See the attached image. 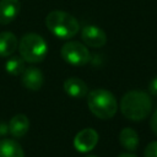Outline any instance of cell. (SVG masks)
<instances>
[{"mask_svg":"<svg viewBox=\"0 0 157 157\" xmlns=\"http://www.w3.org/2000/svg\"><path fill=\"white\" fill-rule=\"evenodd\" d=\"M119 108L126 119L141 121L150 115L152 110V101L148 93L140 90H132L121 97Z\"/></svg>","mask_w":157,"mask_h":157,"instance_id":"obj_1","label":"cell"},{"mask_svg":"<svg viewBox=\"0 0 157 157\" xmlns=\"http://www.w3.org/2000/svg\"><path fill=\"white\" fill-rule=\"evenodd\" d=\"M98 139H99V136L94 129H92V128L82 129L74 137V147L78 152H82V153L90 152L96 147Z\"/></svg>","mask_w":157,"mask_h":157,"instance_id":"obj_6","label":"cell"},{"mask_svg":"<svg viewBox=\"0 0 157 157\" xmlns=\"http://www.w3.org/2000/svg\"><path fill=\"white\" fill-rule=\"evenodd\" d=\"M29 130V120L27 118V115L18 113L16 115H13L10 121H9V132L11 134V136H13L15 139H21L23 137Z\"/></svg>","mask_w":157,"mask_h":157,"instance_id":"obj_11","label":"cell"},{"mask_svg":"<svg viewBox=\"0 0 157 157\" xmlns=\"http://www.w3.org/2000/svg\"><path fill=\"white\" fill-rule=\"evenodd\" d=\"M148 94L157 96V76H155L148 85Z\"/></svg>","mask_w":157,"mask_h":157,"instance_id":"obj_17","label":"cell"},{"mask_svg":"<svg viewBox=\"0 0 157 157\" xmlns=\"http://www.w3.org/2000/svg\"><path fill=\"white\" fill-rule=\"evenodd\" d=\"M21 83L23 87L31 91H38L44 83L43 72L34 66L26 67L21 74Z\"/></svg>","mask_w":157,"mask_h":157,"instance_id":"obj_8","label":"cell"},{"mask_svg":"<svg viewBox=\"0 0 157 157\" xmlns=\"http://www.w3.org/2000/svg\"><path fill=\"white\" fill-rule=\"evenodd\" d=\"M9 132V125H6L5 123L0 121V136H4Z\"/></svg>","mask_w":157,"mask_h":157,"instance_id":"obj_19","label":"cell"},{"mask_svg":"<svg viewBox=\"0 0 157 157\" xmlns=\"http://www.w3.org/2000/svg\"><path fill=\"white\" fill-rule=\"evenodd\" d=\"M119 142L126 151L134 152L139 146L140 139L137 132L132 128H124L119 134Z\"/></svg>","mask_w":157,"mask_h":157,"instance_id":"obj_13","label":"cell"},{"mask_svg":"<svg viewBox=\"0 0 157 157\" xmlns=\"http://www.w3.org/2000/svg\"><path fill=\"white\" fill-rule=\"evenodd\" d=\"M63 88L65 93L72 98H83L88 93V87L86 82L78 77H69L64 81Z\"/></svg>","mask_w":157,"mask_h":157,"instance_id":"obj_10","label":"cell"},{"mask_svg":"<svg viewBox=\"0 0 157 157\" xmlns=\"http://www.w3.org/2000/svg\"><path fill=\"white\" fill-rule=\"evenodd\" d=\"M144 157H157V141H152L146 146Z\"/></svg>","mask_w":157,"mask_h":157,"instance_id":"obj_16","label":"cell"},{"mask_svg":"<svg viewBox=\"0 0 157 157\" xmlns=\"http://www.w3.org/2000/svg\"><path fill=\"white\" fill-rule=\"evenodd\" d=\"M18 52L26 63L36 64L45 59L48 53V44L45 39L38 33H26L18 42Z\"/></svg>","mask_w":157,"mask_h":157,"instance_id":"obj_4","label":"cell"},{"mask_svg":"<svg viewBox=\"0 0 157 157\" xmlns=\"http://www.w3.org/2000/svg\"><path fill=\"white\" fill-rule=\"evenodd\" d=\"M25 69H26L25 67V60L22 59L21 55L20 56H16V55L15 56H11L6 61V64H5V70L7 71V74L13 75V76L21 75Z\"/></svg>","mask_w":157,"mask_h":157,"instance_id":"obj_15","label":"cell"},{"mask_svg":"<svg viewBox=\"0 0 157 157\" xmlns=\"http://www.w3.org/2000/svg\"><path fill=\"white\" fill-rule=\"evenodd\" d=\"M17 47H18V40L12 32L5 31L0 33V56L2 58L11 56L16 52Z\"/></svg>","mask_w":157,"mask_h":157,"instance_id":"obj_12","label":"cell"},{"mask_svg":"<svg viewBox=\"0 0 157 157\" xmlns=\"http://www.w3.org/2000/svg\"><path fill=\"white\" fill-rule=\"evenodd\" d=\"M87 105L91 113L98 119H112L118 110V102L115 96L103 88H96L87 93Z\"/></svg>","mask_w":157,"mask_h":157,"instance_id":"obj_3","label":"cell"},{"mask_svg":"<svg viewBox=\"0 0 157 157\" xmlns=\"http://www.w3.org/2000/svg\"><path fill=\"white\" fill-rule=\"evenodd\" d=\"M81 38L83 43L92 48H101L107 43L105 32L94 25H87L81 29Z\"/></svg>","mask_w":157,"mask_h":157,"instance_id":"obj_7","label":"cell"},{"mask_svg":"<svg viewBox=\"0 0 157 157\" xmlns=\"http://www.w3.org/2000/svg\"><path fill=\"white\" fill-rule=\"evenodd\" d=\"M0 157H25L22 146L12 139L0 140Z\"/></svg>","mask_w":157,"mask_h":157,"instance_id":"obj_14","label":"cell"},{"mask_svg":"<svg viewBox=\"0 0 157 157\" xmlns=\"http://www.w3.org/2000/svg\"><path fill=\"white\" fill-rule=\"evenodd\" d=\"M60 56L70 65L83 66L91 60V53L85 44L80 42H67L60 49Z\"/></svg>","mask_w":157,"mask_h":157,"instance_id":"obj_5","label":"cell"},{"mask_svg":"<svg viewBox=\"0 0 157 157\" xmlns=\"http://www.w3.org/2000/svg\"><path fill=\"white\" fill-rule=\"evenodd\" d=\"M21 11L20 0H0V25L11 23Z\"/></svg>","mask_w":157,"mask_h":157,"instance_id":"obj_9","label":"cell"},{"mask_svg":"<svg viewBox=\"0 0 157 157\" xmlns=\"http://www.w3.org/2000/svg\"><path fill=\"white\" fill-rule=\"evenodd\" d=\"M85 157H97V156H94V155H88V156H85Z\"/></svg>","mask_w":157,"mask_h":157,"instance_id":"obj_21","label":"cell"},{"mask_svg":"<svg viewBox=\"0 0 157 157\" xmlns=\"http://www.w3.org/2000/svg\"><path fill=\"white\" fill-rule=\"evenodd\" d=\"M45 26L55 37L60 39H71L80 31L78 21L66 11L54 10L45 17Z\"/></svg>","mask_w":157,"mask_h":157,"instance_id":"obj_2","label":"cell"},{"mask_svg":"<svg viewBox=\"0 0 157 157\" xmlns=\"http://www.w3.org/2000/svg\"><path fill=\"white\" fill-rule=\"evenodd\" d=\"M150 126H151L152 131L155 132V135L157 136V110L152 114V118H151V121H150Z\"/></svg>","mask_w":157,"mask_h":157,"instance_id":"obj_18","label":"cell"},{"mask_svg":"<svg viewBox=\"0 0 157 157\" xmlns=\"http://www.w3.org/2000/svg\"><path fill=\"white\" fill-rule=\"evenodd\" d=\"M118 157H137V156L135 153H132V152H123Z\"/></svg>","mask_w":157,"mask_h":157,"instance_id":"obj_20","label":"cell"}]
</instances>
